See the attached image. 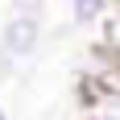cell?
Returning <instances> with one entry per match:
<instances>
[{
	"mask_svg": "<svg viewBox=\"0 0 120 120\" xmlns=\"http://www.w3.org/2000/svg\"><path fill=\"white\" fill-rule=\"evenodd\" d=\"M66 4H71V21L75 25H95L112 8V0H66Z\"/></svg>",
	"mask_w": 120,
	"mask_h": 120,
	"instance_id": "3",
	"label": "cell"
},
{
	"mask_svg": "<svg viewBox=\"0 0 120 120\" xmlns=\"http://www.w3.org/2000/svg\"><path fill=\"white\" fill-rule=\"evenodd\" d=\"M41 37H46V21H37V17H17L12 12L8 21L0 25V46H4V54L12 62L33 58L41 50Z\"/></svg>",
	"mask_w": 120,
	"mask_h": 120,
	"instance_id": "1",
	"label": "cell"
},
{
	"mask_svg": "<svg viewBox=\"0 0 120 120\" xmlns=\"http://www.w3.org/2000/svg\"><path fill=\"white\" fill-rule=\"evenodd\" d=\"M83 120H120V83H87L83 79Z\"/></svg>",
	"mask_w": 120,
	"mask_h": 120,
	"instance_id": "2",
	"label": "cell"
},
{
	"mask_svg": "<svg viewBox=\"0 0 120 120\" xmlns=\"http://www.w3.org/2000/svg\"><path fill=\"white\" fill-rule=\"evenodd\" d=\"M0 120H12V116H8V108H4V99H0Z\"/></svg>",
	"mask_w": 120,
	"mask_h": 120,
	"instance_id": "6",
	"label": "cell"
},
{
	"mask_svg": "<svg viewBox=\"0 0 120 120\" xmlns=\"http://www.w3.org/2000/svg\"><path fill=\"white\" fill-rule=\"evenodd\" d=\"M12 12H17V17H37V21H41L46 0H12Z\"/></svg>",
	"mask_w": 120,
	"mask_h": 120,
	"instance_id": "4",
	"label": "cell"
},
{
	"mask_svg": "<svg viewBox=\"0 0 120 120\" xmlns=\"http://www.w3.org/2000/svg\"><path fill=\"white\" fill-rule=\"evenodd\" d=\"M12 71H17V62L4 54V46H0V83H4V79H12Z\"/></svg>",
	"mask_w": 120,
	"mask_h": 120,
	"instance_id": "5",
	"label": "cell"
}]
</instances>
